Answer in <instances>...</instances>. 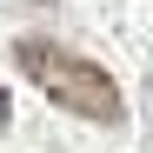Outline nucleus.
Masks as SVG:
<instances>
[{"mask_svg":"<svg viewBox=\"0 0 153 153\" xmlns=\"http://www.w3.org/2000/svg\"><path fill=\"white\" fill-rule=\"evenodd\" d=\"M13 67L27 73L53 107L80 113V120H93V126H113V120H120V87L107 80V67L67 53L60 40H13Z\"/></svg>","mask_w":153,"mask_h":153,"instance_id":"obj_1","label":"nucleus"},{"mask_svg":"<svg viewBox=\"0 0 153 153\" xmlns=\"http://www.w3.org/2000/svg\"><path fill=\"white\" fill-rule=\"evenodd\" d=\"M7 120H13V100H7V87H0V133H7Z\"/></svg>","mask_w":153,"mask_h":153,"instance_id":"obj_2","label":"nucleus"}]
</instances>
